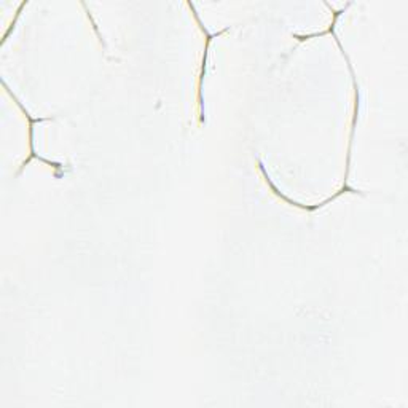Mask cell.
Returning a JSON list of instances; mask_svg holds the SVG:
<instances>
[{
	"instance_id": "obj_3",
	"label": "cell",
	"mask_w": 408,
	"mask_h": 408,
	"mask_svg": "<svg viewBox=\"0 0 408 408\" xmlns=\"http://www.w3.org/2000/svg\"><path fill=\"white\" fill-rule=\"evenodd\" d=\"M327 5H329V4H327ZM349 5H351V4H348L346 7H349ZM329 7H330V5H329ZM346 7L342 8V10H338V11L330 7V8H332V13H334V20H332V24H335V26H337V20H338V16H340L342 13H344V10H346ZM329 29H330V28H329ZM329 29H327V30H324V33H321V34H310V35H293V39H297L298 42H303V40L313 39V37H319V35H325V34H329ZM343 53H344V49H343Z\"/></svg>"
},
{
	"instance_id": "obj_2",
	"label": "cell",
	"mask_w": 408,
	"mask_h": 408,
	"mask_svg": "<svg viewBox=\"0 0 408 408\" xmlns=\"http://www.w3.org/2000/svg\"><path fill=\"white\" fill-rule=\"evenodd\" d=\"M188 7L192 8V11H193V16H194V20L198 21V24H199V29L203 30V34H204V37H206V45H204V56H203V62H201V74H199V85H198V104H199V122L203 123L204 122V107H203V81H204V72H206V62H208V53H209V45H211V42H212V39H216L217 35H221V34H223V33H227V30H230V28H227V29H223V30H221V33H216V34H209L208 33V29L204 28V24L201 23V20H199V16H198V13L197 11H194V7L193 5L188 2Z\"/></svg>"
},
{
	"instance_id": "obj_1",
	"label": "cell",
	"mask_w": 408,
	"mask_h": 408,
	"mask_svg": "<svg viewBox=\"0 0 408 408\" xmlns=\"http://www.w3.org/2000/svg\"><path fill=\"white\" fill-rule=\"evenodd\" d=\"M2 83H4V86H5V90H7V91H8V94H10V96L13 98V100H15V103H16V105H18V107L21 109V112H23L24 115H26L28 122H29V156H26V160L23 161V165L20 166V171H18V175L21 174V171H23L24 168H26L28 163H30V160H34V158H39L40 161H45V163H48V165H49V166H53L54 169H62V165H61V163H56V161H52V160L42 158V156H39V155L35 153V148H34V127H35V124L43 123V122H53L54 118H52V117H49V118H33V117H30L29 112H28V109L24 107V105L20 103V100H18V98L15 96L13 93H11V90H8L7 83H5V81H2Z\"/></svg>"
}]
</instances>
